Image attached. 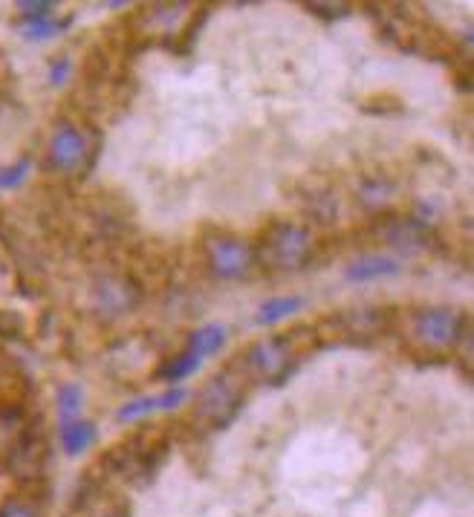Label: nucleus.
<instances>
[{"label": "nucleus", "instance_id": "f257e3e1", "mask_svg": "<svg viewBox=\"0 0 474 517\" xmlns=\"http://www.w3.org/2000/svg\"><path fill=\"white\" fill-rule=\"evenodd\" d=\"M246 382L249 376L240 367V359L237 364H229L220 373H214L194 399V419L211 431L229 428L246 402Z\"/></svg>", "mask_w": 474, "mask_h": 517}, {"label": "nucleus", "instance_id": "f03ea898", "mask_svg": "<svg viewBox=\"0 0 474 517\" xmlns=\"http://www.w3.org/2000/svg\"><path fill=\"white\" fill-rule=\"evenodd\" d=\"M301 362V350H298V338L292 333L284 336H272L252 344L240 367L246 370L249 382H264V385H284L292 376V370Z\"/></svg>", "mask_w": 474, "mask_h": 517}, {"label": "nucleus", "instance_id": "7ed1b4c3", "mask_svg": "<svg viewBox=\"0 0 474 517\" xmlns=\"http://www.w3.org/2000/svg\"><path fill=\"white\" fill-rule=\"evenodd\" d=\"M258 252L266 266L281 269V272H295L307 266V260L313 255V240L307 229L295 223H272L261 237Z\"/></svg>", "mask_w": 474, "mask_h": 517}, {"label": "nucleus", "instance_id": "20e7f679", "mask_svg": "<svg viewBox=\"0 0 474 517\" xmlns=\"http://www.w3.org/2000/svg\"><path fill=\"white\" fill-rule=\"evenodd\" d=\"M411 333L428 350H451L466 338V315L448 307H425L414 315Z\"/></svg>", "mask_w": 474, "mask_h": 517}, {"label": "nucleus", "instance_id": "39448f33", "mask_svg": "<svg viewBox=\"0 0 474 517\" xmlns=\"http://www.w3.org/2000/svg\"><path fill=\"white\" fill-rule=\"evenodd\" d=\"M165 451V445L159 442V437L151 428H142V434H136L131 440H125L119 448H113L107 454L110 468H116L125 480L133 477H145L154 471V460Z\"/></svg>", "mask_w": 474, "mask_h": 517}, {"label": "nucleus", "instance_id": "423d86ee", "mask_svg": "<svg viewBox=\"0 0 474 517\" xmlns=\"http://www.w3.org/2000/svg\"><path fill=\"white\" fill-rule=\"evenodd\" d=\"M206 258H209L211 272L217 278L235 281L252 269L255 252L246 240H240L235 234H214L206 240Z\"/></svg>", "mask_w": 474, "mask_h": 517}, {"label": "nucleus", "instance_id": "0eeeda50", "mask_svg": "<svg viewBox=\"0 0 474 517\" xmlns=\"http://www.w3.org/2000/svg\"><path fill=\"white\" fill-rule=\"evenodd\" d=\"M87 136L81 133V128L70 125V122H61L50 136V145H47V159H50V168L55 171H76L81 168L84 156H87Z\"/></svg>", "mask_w": 474, "mask_h": 517}, {"label": "nucleus", "instance_id": "6e6552de", "mask_svg": "<svg viewBox=\"0 0 474 517\" xmlns=\"http://www.w3.org/2000/svg\"><path fill=\"white\" fill-rule=\"evenodd\" d=\"M29 437L27 416L21 408L9 405V408H0V463H12L15 454L21 451V445Z\"/></svg>", "mask_w": 474, "mask_h": 517}, {"label": "nucleus", "instance_id": "1a4fd4ad", "mask_svg": "<svg viewBox=\"0 0 474 517\" xmlns=\"http://www.w3.org/2000/svg\"><path fill=\"white\" fill-rule=\"evenodd\" d=\"M185 396H188L185 388H177V385L162 390V393H154V396H139V399H131L128 405H122L116 419L119 422H136V419L154 414V411H171V408H180L183 405Z\"/></svg>", "mask_w": 474, "mask_h": 517}, {"label": "nucleus", "instance_id": "9d476101", "mask_svg": "<svg viewBox=\"0 0 474 517\" xmlns=\"http://www.w3.org/2000/svg\"><path fill=\"white\" fill-rule=\"evenodd\" d=\"M399 272V263L388 255H365V258L353 260L344 269V278L350 284H370V281H382V278H394Z\"/></svg>", "mask_w": 474, "mask_h": 517}, {"label": "nucleus", "instance_id": "9b49d317", "mask_svg": "<svg viewBox=\"0 0 474 517\" xmlns=\"http://www.w3.org/2000/svg\"><path fill=\"white\" fill-rule=\"evenodd\" d=\"M58 440H61V451L67 457H81L93 442H96V425L87 422V419H73V422H64L58 428Z\"/></svg>", "mask_w": 474, "mask_h": 517}, {"label": "nucleus", "instance_id": "f8f14e48", "mask_svg": "<svg viewBox=\"0 0 474 517\" xmlns=\"http://www.w3.org/2000/svg\"><path fill=\"white\" fill-rule=\"evenodd\" d=\"M226 336H229V330L223 324H206V327H200V330H194L188 336V347L185 350L194 353L197 359H209V356H217L223 350Z\"/></svg>", "mask_w": 474, "mask_h": 517}, {"label": "nucleus", "instance_id": "ddd939ff", "mask_svg": "<svg viewBox=\"0 0 474 517\" xmlns=\"http://www.w3.org/2000/svg\"><path fill=\"white\" fill-rule=\"evenodd\" d=\"M301 310H304V298H298V295H281V298L264 301L258 307V312H255V321L258 324H278V321H284V318H290V315Z\"/></svg>", "mask_w": 474, "mask_h": 517}, {"label": "nucleus", "instance_id": "4468645a", "mask_svg": "<svg viewBox=\"0 0 474 517\" xmlns=\"http://www.w3.org/2000/svg\"><path fill=\"white\" fill-rule=\"evenodd\" d=\"M70 24H73V15H67V18L44 15V18H24V24L18 29L27 41H47V38H55L58 32H64Z\"/></svg>", "mask_w": 474, "mask_h": 517}, {"label": "nucleus", "instance_id": "2eb2a0df", "mask_svg": "<svg viewBox=\"0 0 474 517\" xmlns=\"http://www.w3.org/2000/svg\"><path fill=\"white\" fill-rule=\"evenodd\" d=\"M385 240L396 246V249H420L422 240H425V232H422V226L417 220H394V223H388V229H385Z\"/></svg>", "mask_w": 474, "mask_h": 517}, {"label": "nucleus", "instance_id": "dca6fc26", "mask_svg": "<svg viewBox=\"0 0 474 517\" xmlns=\"http://www.w3.org/2000/svg\"><path fill=\"white\" fill-rule=\"evenodd\" d=\"M200 364H203V359H197L194 353L183 350L180 356L168 359V362L159 367L157 379H162V382H171V385H177V382L188 379L191 373H197V367H200Z\"/></svg>", "mask_w": 474, "mask_h": 517}, {"label": "nucleus", "instance_id": "f3484780", "mask_svg": "<svg viewBox=\"0 0 474 517\" xmlns=\"http://www.w3.org/2000/svg\"><path fill=\"white\" fill-rule=\"evenodd\" d=\"M81 405H84V393H81L79 385H61L58 388V419H61V425L79 419Z\"/></svg>", "mask_w": 474, "mask_h": 517}, {"label": "nucleus", "instance_id": "a211bd4d", "mask_svg": "<svg viewBox=\"0 0 474 517\" xmlns=\"http://www.w3.org/2000/svg\"><path fill=\"white\" fill-rule=\"evenodd\" d=\"M0 517H44L41 515V509L27 500V497H6L3 503H0Z\"/></svg>", "mask_w": 474, "mask_h": 517}, {"label": "nucleus", "instance_id": "6ab92c4d", "mask_svg": "<svg viewBox=\"0 0 474 517\" xmlns=\"http://www.w3.org/2000/svg\"><path fill=\"white\" fill-rule=\"evenodd\" d=\"M27 171H29L27 159L15 162V165H9V168H0V188H15V185H21L24 177H27Z\"/></svg>", "mask_w": 474, "mask_h": 517}, {"label": "nucleus", "instance_id": "aec40b11", "mask_svg": "<svg viewBox=\"0 0 474 517\" xmlns=\"http://www.w3.org/2000/svg\"><path fill=\"white\" fill-rule=\"evenodd\" d=\"M307 9L310 12H318L321 18H344L347 12H350V6L347 3H307Z\"/></svg>", "mask_w": 474, "mask_h": 517}, {"label": "nucleus", "instance_id": "412c9836", "mask_svg": "<svg viewBox=\"0 0 474 517\" xmlns=\"http://www.w3.org/2000/svg\"><path fill=\"white\" fill-rule=\"evenodd\" d=\"M53 3H27V0H21L18 3V12H24V18H44V15H53Z\"/></svg>", "mask_w": 474, "mask_h": 517}, {"label": "nucleus", "instance_id": "4be33fe9", "mask_svg": "<svg viewBox=\"0 0 474 517\" xmlns=\"http://www.w3.org/2000/svg\"><path fill=\"white\" fill-rule=\"evenodd\" d=\"M67 70H70V64H67V58H55L53 67H50V84H61L64 78H67Z\"/></svg>", "mask_w": 474, "mask_h": 517}, {"label": "nucleus", "instance_id": "5701e85b", "mask_svg": "<svg viewBox=\"0 0 474 517\" xmlns=\"http://www.w3.org/2000/svg\"><path fill=\"white\" fill-rule=\"evenodd\" d=\"M93 517H128V512L125 509H105V512H99V515Z\"/></svg>", "mask_w": 474, "mask_h": 517}]
</instances>
